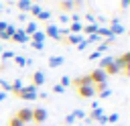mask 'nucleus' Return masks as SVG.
<instances>
[{"label":"nucleus","mask_w":130,"mask_h":126,"mask_svg":"<svg viewBox=\"0 0 130 126\" xmlns=\"http://www.w3.org/2000/svg\"><path fill=\"white\" fill-rule=\"evenodd\" d=\"M104 124H108V116H106V114H102V116L95 120V126H104Z\"/></svg>","instance_id":"obj_34"},{"label":"nucleus","mask_w":130,"mask_h":126,"mask_svg":"<svg viewBox=\"0 0 130 126\" xmlns=\"http://www.w3.org/2000/svg\"><path fill=\"white\" fill-rule=\"evenodd\" d=\"M47 118H49V112L45 110V108H32V124H45L47 122Z\"/></svg>","instance_id":"obj_2"},{"label":"nucleus","mask_w":130,"mask_h":126,"mask_svg":"<svg viewBox=\"0 0 130 126\" xmlns=\"http://www.w3.org/2000/svg\"><path fill=\"white\" fill-rule=\"evenodd\" d=\"M63 63H65V57H61V55L49 57V67H59V65H63Z\"/></svg>","instance_id":"obj_12"},{"label":"nucleus","mask_w":130,"mask_h":126,"mask_svg":"<svg viewBox=\"0 0 130 126\" xmlns=\"http://www.w3.org/2000/svg\"><path fill=\"white\" fill-rule=\"evenodd\" d=\"M2 10H4V6H2V2H0V12H2Z\"/></svg>","instance_id":"obj_47"},{"label":"nucleus","mask_w":130,"mask_h":126,"mask_svg":"<svg viewBox=\"0 0 130 126\" xmlns=\"http://www.w3.org/2000/svg\"><path fill=\"white\" fill-rule=\"evenodd\" d=\"M59 22L67 24V22H71V20H69V16H67V14H61V16H59Z\"/></svg>","instance_id":"obj_40"},{"label":"nucleus","mask_w":130,"mask_h":126,"mask_svg":"<svg viewBox=\"0 0 130 126\" xmlns=\"http://www.w3.org/2000/svg\"><path fill=\"white\" fill-rule=\"evenodd\" d=\"M30 39H32L35 43H45V39H47V37H45V33H43V30H35V33L30 35Z\"/></svg>","instance_id":"obj_20"},{"label":"nucleus","mask_w":130,"mask_h":126,"mask_svg":"<svg viewBox=\"0 0 130 126\" xmlns=\"http://www.w3.org/2000/svg\"><path fill=\"white\" fill-rule=\"evenodd\" d=\"M6 98H8V93H6V91H0V102H4Z\"/></svg>","instance_id":"obj_44"},{"label":"nucleus","mask_w":130,"mask_h":126,"mask_svg":"<svg viewBox=\"0 0 130 126\" xmlns=\"http://www.w3.org/2000/svg\"><path fill=\"white\" fill-rule=\"evenodd\" d=\"M59 85H63V87H67V85H71V77H67V75H63V77L59 79Z\"/></svg>","instance_id":"obj_33"},{"label":"nucleus","mask_w":130,"mask_h":126,"mask_svg":"<svg viewBox=\"0 0 130 126\" xmlns=\"http://www.w3.org/2000/svg\"><path fill=\"white\" fill-rule=\"evenodd\" d=\"M59 8H61V10H63V14H65V12L73 10V8H75V4H73V0H61V2H59Z\"/></svg>","instance_id":"obj_15"},{"label":"nucleus","mask_w":130,"mask_h":126,"mask_svg":"<svg viewBox=\"0 0 130 126\" xmlns=\"http://www.w3.org/2000/svg\"><path fill=\"white\" fill-rule=\"evenodd\" d=\"M77 93H79V98H93L98 93V89H95V85H81V87H77Z\"/></svg>","instance_id":"obj_6"},{"label":"nucleus","mask_w":130,"mask_h":126,"mask_svg":"<svg viewBox=\"0 0 130 126\" xmlns=\"http://www.w3.org/2000/svg\"><path fill=\"white\" fill-rule=\"evenodd\" d=\"M75 122H77V120L73 118V114H67V116H65V124H67V126H73Z\"/></svg>","instance_id":"obj_36"},{"label":"nucleus","mask_w":130,"mask_h":126,"mask_svg":"<svg viewBox=\"0 0 130 126\" xmlns=\"http://www.w3.org/2000/svg\"><path fill=\"white\" fill-rule=\"evenodd\" d=\"M100 57H102L100 51H91V53H89V61H95V59H100Z\"/></svg>","instance_id":"obj_37"},{"label":"nucleus","mask_w":130,"mask_h":126,"mask_svg":"<svg viewBox=\"0 0 130 126\" xmlns=\"http://www.w3.org/2000/svg\"><path fill=\"white\" fill-rule=\"evenodd\" d=\"M37 93H39V91H37V85L28 83V85H22V89L16 93V98H18V100H26V102H28V100H37Z\"/></svg>","instance_id":"obj_1"},{"label":"nucleus","mask_w":130,"mask_h":126,"mask_svg":"<svg viewBox=\"0 0 130 126\" xmlns=\"http://www.w3.org/2000/svg\"><path fill=\"white\" fill-rule=\"evenodd\" d=\"M81 28H83L81 22H71V24H69V33H75V35H77V33H81Z\"/></svg>","instance_id":"obj_22"},{"label":"nucleus","mask_w":130,"mask_h":126,"mask_svg":"<svg viewBox=\"0 0 130 126\" xmlns=\"http://www.w3.org/2000/svg\"><path fill=\"white\" fill-rule=\"evenodd\" d=\"M43 33H45V37H49V39L63 41V37H61V33H59V26H57V24H53V22H47V28H45Z\"/></svg>","instance_id":"obj_4"},{"label":"nucleus","mask_w":130,"mask_h":126,"mask_svg":"<svg viewBox=\"0 0 130 126\" xmlns=\"http://www.w3.org/2000/svg\"><path fill=\"white\" fill-rule=\"evenodd\" d=\"M41 10H43V8H41V6H39V4H32V6H30V10H28V12H30V14H32V16H39V12H41Z\"/></svg>","instance_id":"obj_31"},{"label":"nucleus","mask_w":130,"mask_h":126,"mask_svg":"<svg viewBox=\"0 0 130 126\" xmlns=\"http://www.w3.org/2000/svg\"><path fill=\"white\" fill-rule=\"evenodd\" d=\"M16 6H18V10H20V12H28V10H30V6H32V0H18V2H16Z\"/></svg>","instance_id":"obj_16"},{"label":"nucleus","mask_w":130,"mask_h":126,"mask_svg":"<svg viewBox=\"0 0 130 126\" xmlns=\"http://www.w3.org/2000/svg\"><path fill=\"white\" fill-rule=\"evenodd\" d=\"M6 26H8V22H4V20H0V33H2V30H6Z\"/></svg>","instance_id":"obj_43"},{"label":"nucleus","mask_w":130,"mask_h":126,"mask_svg":"<svg viewBox=\"0 0 130 126\" xmlns=\"http://www.w3.org/2000/svg\"><path fill=\"white\" fill-rule=\"evenodd\" d=\"M98 22H91V24H83V28H81V33H85V35H93L95 30H98Z\"/></svg>","instance_id":"obj_17"},{"label":"nucleus","mask_w":130,"mask_h":126,"mask_svg":"<svg viewBox=\"0 0 130 126\" xmlns=\"http://www.w3.org/2000/svg\"><path fill=\"white\" fill-rule=\"evenodd\" d=\"M89 77H91L93 85H98V83H108V73H106L104 69H100V67H95V69L89 73Z\"/></svg>","instance_id":"obj_3"},{"label":"nucleus","mask_w":130,"mask_h":126,"mask_svg":"<svg viewBox=\"0 0 130 126\" xmlns=\"http://www.w3.org/2000/svg\"><path fill=\"white\" fill-rule=\"evenodd\" d=\"M118 120H120L118 114H110V116H108V122H110V124H114V122H118Z\"/></svg>","instance_id":"obj_38"},{"label":"nucleus","mask_w":130,"mask_h":126,"mask_svg":"<svg viewBox=\"0 0 130 126\" xmlns=\"http://www.w3.org/2000/svg\"><path fill=\"white\" fill-rule=\"evenodd\" d=\"M53 91H55V93H63V91H65V87L57 83V85H53Z\"/></svg>","instance_id":"obj_39"},{"label":"nucleus","mask_w":130,"mask_h":126,"mask_svg":"<svg viewBox=\"0 0 130 126\" xmlns=\"http://www.w3.org/2000/svg\"><path fill=\"white\" fill-rule=\"evenodd\" d=\"M28 39H30V37H28V35H26L22 28H16V30H14V35L10 37V41H14V43H20V45L28 43Z\"/></svg>","instance_id":"obj_8"},{"label":"nucleus","mask_w":130,"mask_h":126,"mask_svg":"<svg viewBox=\"0 0 130 126\" xmlns=\"http://www.w3.org/2000/svg\"><path fill=\"white\" fill-rule=\"evenodd\" d=\"M0 91H10V81H6V79H0Z\"/></svg>","instance_id":"obj_29"},{"label":"nucleus","mask_w":130,"mask_h":126,"mask_svg":"<svg viewBox=\"0 0 130 126\" xmlns=\"http://www.w3.org/2000/svg\"><path fill=\"white\" fill-rule=\"evenodd\" d=\"M14 55H16V53H12V51H2V53H0V57H2V61H4V63H6L8 59H12Z\"/></svg>","instance_id":"obj_28"},{"label":"nucleus","mask_w":130,"mask_h":126,"mask_svg":"<svg viewBox=\"0 0 130 126\" xmlns=\"http://www.w3.org/2000/svg\"><path fill=\"white\" fill-rule=\"evenodd\" d=\"M2 51H4V49H2V45H0V53H2Z\"/></svg>","instance_id":"obj_48"},{"label":"nucleus","mask_w":130,"mask_h":126,"mask_svg":"<svg viewBox=\"0 0 130 126\" xmlns=\"http://www.w3.org/2000/svg\"><path fill=\"white\" fill-rule=\"evenodd\" d=\"M18 20H26V12H20L18 14Z\"/></svg>","instance_id":"obj_45"},{"label":"nucleus","mask_w":130,"mask_h":126,"mask_svg":"<svg viewBox=\"0 0 130 126\" xmlns=\"http://www.w3.org/2000/svg\"><path fill=\"white\" fill-rule=\"evenodd\" d=\"M95 33H98V37H100V39H108V37H114V35L110 33V28H108V26H98V30H95Z\"/></svg>","instance_id":"obj_18"},{"label":"nucleus","mask_w":130,"mask_h":126,"mask_svg":"<svg viewBox=\"0 0 130 126\" xmlns=\"http://www.w3.org/2000/svg\"><path fill=\"white\" fill-rule=\"evenodd\" d=\"M8 126H26V124H24V122H20L16 116H12V118L8 120Z\"/></svg>","instance_id":"obj_30"},{"label":"nucleus","mask_w":130,"mask_h":126,"mask_svg":"<svg viewBox=\"0 0 130 126\" xmlns=\"http://www.w3.org/2000/svg\"><path fill=\"white\" fill-rule=\"evenodd\" d=\"M95 96H98L100 100H108V98L112 96V89H110V87H106V89H102V91H98Z\"/></svg>","instance_id":"obj_24"},{"label":"nucleus","mask_w":130,"mask_h":126,"mask_svg":"<svg viewBox=\"0 0 130 126\" xmlns=\"http://www.w3.org/2000/svg\"><path fill=\"white\" fill-rule=\"evenodd\" d=\"M71 114H73V118H75V120H81V122H83V120H85V116H87L83 110H73Z\"/></svg>","instance_id":"obj_26"},{"label":"nucleus","mask_w":130,"mask_h":126,"mask_svg":"<svg viewBox=\"0 0 130 126\" xmlns=\"http://www.w3.org/2000/svg\"><path fill=\"white\" fill-rule=\"evenodd\" d=\"M14 30H16V26H14V24H8V26H6V30H2V33H0V39H2V41H10V37L14 35Z\"/></svg>","instance_id":"obj_11"},{"label":"nucleus","mask_w":130,"mask_h":126,"mask_svg":"<svg viewBox=\"0 0 130 126\" xmlns=\"http://www.w3.org/2000/svg\"><path fill=\"white\" fill-rule=\"evenodd\" d=\"M85 20L91 24V22H95V16H93V14H85Z\"/></svg>","instance_id":"obj_41"},{"label":"nucleus","mask_w":130,"mask_h":126,"mask_svg":"<svg viewBox=\"0 0 130 126\" xmlns=\"http://www.w3.org/2000/svg\"><path fill=\"white\" fill-rule=\"evenodd\" d=\"M30 47H32L35 51H43V49H45V43H35V41H30Z\"/></svg>","instance_id":"obj_35"},{"label":"nucleus","mask_w":130,"mask_h":126,"mask_svg":"<svg viewBox=\"0 0 130 126\" xmlns=\"http://www.w3.org/2000/svg\"><path fill=\"white\" fill-rule=\"evenodd\" d=\"M108 47H110V45H108V43H106V41H104V43H98V49H95V51H100V53H102V55H104V53H106V51H108Z\"/></svg>","instance_id":"obj_32"},{"label":"nucleus","mask_w":130,"mask_h":126,"mask_svg":"<svg viewBox=\"0 0 130 126\" xmlns=\"http://www.w3.org/2000/svg\"><path fill=\"white\" fill-rule=\"evenodd\" d=\"M14 116H16L20 122H24L26 126H28V124H32V108H20Z\"/></svg>","instance_id":"obj_5"},{"label":"nucleus","mask_w":130,"mask_h":126,"mask_svg":"<svg viewBox=\"0 0 130 126\" xmlns=\"http://www.w3.org/2000/svg\"><path fill=\"white\" fill-rule=\"evenodd\" d=\"M83 41V33H69L67 37H65V43H69V45H77V43H81Z\"/></svg>","instance_id":"obj_9"},{"label":"nucleus","mask_w":130,"mask_h":126,"mask_svg":"<svg viewBox=\"0 0 130 126\" xmlns=\"http://www.w3.org/2000/svg\"><path fill=\"white\" fill-rule=\"evenodd\" d=\"M85 43H87V45H91V43H102V39L98 37V33H93V35H87Z\"/></svg>","instance_id":"obj_25"},{"label":"nucleus","mask_w":130,"mask_h":126,"mask_svg":"<svg viewBox=\"0 0 130 126\" xmlns=\"http://www.w3.org/2000/svg\"><path fill=\"white\" fill-rule=\"evenodd\" d=\"M45 81H47L45 71H35V73H32V85H37V87H39V85H43Z\"/></svg>","instance_id":"obj_10"},{"label":"nucleus","mask_w":130,"mask_h":126,"mask_svg":"<svg viewBox=\"0 0 130 126\" xmlns=\"http://www.w3.org/2000/svg\"><path fill=\"white\" fill-rule=\"evenodd\" d=\"M37 18H39V20H51V12H49V10H41Z\"/></svg>","instance_id":"obj_27"},{"label":"nucleus","mask_w":130,"mask_h":126,"mask_svg":"<svg viewBox=\"0 0 130 126\" xmlns=\"http://www.w3.org/2000/svg\"><path fill=\"white\" fill-rule=\"evenodd\" d=\"M104 71H106L108 75H118V73H122V69L118 67V63H116V61H112V63H110V65H108Z\"/></svg>","instance_id":"obj_13"},{"label":"nucleus","mask_w":130,"mask_h":126,"mask_svg":"<svg viewBox=\"0 0 130 126\" xmlns=\"http://www.w3.org/2000/svg\"><path fill=\"white\" fill-rule=\"evenodd\" d=\"M22 30H24V33H26V35H28V37H30V35H32V33H35V30H39V24H37V22H35V20H30V22H28V24H26V26H24V28H22Z\"/></svg>","instance_id":"obj_19"},{"label":"nucleus","mask_w":130,"mask_h":126,"mask_svg":"<svg viewBox=\"0 0 130 126\" xmlns=\"http://www.w3.org/2000/svg\"><path fill=\"white\" fill-rule=\"evenodd\" d=\"M110 33H112L114 37H118V35H124V33H126V28H124V24L120 22V18H114V20H112V24H110Z\"/></svg>","instance_id":"obj_7"},{"label":"nucleus","mask_w":130,"mask_h":126,"mask_svg":"<svg viewBox=\"0 0 130 126\" xmlns=\"http://www.w3.org/2000/svg\"><path fill=\"white\" fill-rule=\"evenodd\" d=\"M20 89H22V79H14V81L10 83V91H12V93H18Z\"/></svg>","instance_id":"obj_21"},{"label":"nucleus","mask_w":130,"mask_h":126,"mask_svg":"<svg viewBox=\"0 0 130 126\" xmlns=\"http://www.w3.org/2000/svg\"><path fill=\"white\" fill-rule=\"evenodd\" d=\"M28 126H37V124H28Z\"/></svg>","instance_id":"obj_49"},{"label":"nucleus","mask_w":130,"mask_h":126,"mask_svg":"<svg viewBox=\"0 0 130 126\" xmlns=\"http://www.w3.org/2000/svg\"><path fill=\"white\" fill-rule=\"evenodd\" d=\"M120 6H122V8H124V10H126V8H128V6H130V0H120Z\"/></svg>","instance_id":"obj_42"},{"label":"nucleus","mask_w":130,"mask_h":126,"mask_svg":"<svg viewBox=\"0 0 130 126\" xmlns=\"http://www.w3.org/2000/svg\"><path fill=\"white\" fill-rule=\"evenodd\" d=\"M12 59H14V65H18V67H26V59H24L22 55H14Z\"/></svg>","instance_id":"obj_23"},{"label":"nucleus","mask_w":130,"mask_h":126,"mask_svg":"<svg viewBox=\"0 0 130 126\" xmlns=\"http://www.w3.org/2000/svg\"><path fill=\"white\" fill-rule=\"evenodd\" d=\"M73 126H85V124H83V122H75Z\"/></svg>","instance_id":"obj_46"},{"label":"nucleus","mask_w":130,"mask_h":126,"mask_svg":"<svg viewBox=\"0 0 130 126\" xmlns=\"http://www.w3.org/2000/svg\"><path fill=\"white\" fill-rule=\"evenodd\" d=\"M112 61H114V57H112V55L100 57V59H98V67H100V69H106V67H108V65H110Z\"/></svg>","instance_id":"obj_14"}]
</instances>
